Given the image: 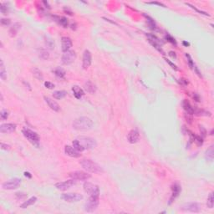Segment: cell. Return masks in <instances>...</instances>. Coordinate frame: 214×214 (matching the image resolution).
<instances>
[{"instance_id":"obj_1","label":"cell","mask_w":214,"mask_h":214,"mask_svg":"<svg viewBox=\"0 0 214 214\" xmlns=\"http://www.w3.org/2000/svg\"><path fill=\"white\" fill-rule=\"evenodd\" d=\"M93 121L90 118L86 116L79 117L73 122V128L77 131H89L93 127Z\"/></svg>"},{"instance_id":"obj_2","label":"cell","mask_w":214,"mask_h":214,"mask_svg":"<svg viewBox=\"0 0 214 214\" xmlns=\"http://www.w3.org/2000/svg\"><path fill=\"white\" fill-rule=\"evenodd\" d=\"M79 164L85 171H87L88 172L95 173V174H102L104 172L103 168L98 163L91 161V160L84 159V160L79 162Z\"/></svg>"},{"instance_id":"obj_3","label":"cell","mask_w":214,"mask_h":214,"mask_svg":"<svg viewBox=\"0 0 214 214\" xmlns=\"http://www.w3.org/2000/svg\"><path fill=\"white\" fill-rule=\"evenodd\" d=\"M22 133L24 136V137L29 141L33 146L37 147V148L39 147V141H40V139H39V135L36 132L31 131L30 129L27 128V127H24L22 130Z\"/></svg>"},{"instance_id":"obj_4","label":"cell","mask_w":214,"mask_h":214,"mask_svg":"<svg viewBox=\"0 0 214 214\" xmlns=\"http://www.w3.org/2000/svg\"><path fill=\"white\" fill-rule=\"evenodd\" d=\"M77 140H78L79 143L81 146L82 151L93 149L97 145L96 140L91 138V137H89V136H79Z\"/></svg>"},{"instance_id":"obj_5","label":"cell","mask_w":214,"mask_h":214,"mask_svg":"<svg viewBox=\"0 0 214 214\" xmlns=\"http://www.w3.org/2000/svg\"><path fill=\"white\" fill-rule=\"evenodd\" d=\"M99 197L100 195H91L90 198L85 204V211L87 213H93L95 212L99 205Z\"/></svg>"},{"instance_id":"obj_6","label":"cell","mask_w":214,"mask_h":214,"mask_svg":"<svg viewBox=\"0 0 214 214\" xmlns=\"http://www.w3.org/2000/svg\"><path fill=\"white\" fill-rule=\"evenodd\" d=\"M20 184H21V180L20 178L14 177V178H12L9 181L3 182L2 185V187L4 190H13V189L18 188Z\"/></svg>"},{"instance_id":"obj_7","label":"cell","mask_w":214,"mask_h":214,"mask_svg":"<svg viewBox=\"0 0 214 214\" xmlns=\"http://www.w3.org/2000/svg\"><path fill=\"white\" fill-rule=\"evenodd\" d=\"M69 176L72 179H75L77 181H86L91 177L90 174H89L85 172H83V171H75L72 172H69Z\"/></svg>"},{"instance_id":"obj_8","label":"cell","mask_w":214,"mask_h":214,"mask_svg":"<svg viewBox=\"0 0 214 214\" xmlns=\"http://www.w3.org/2000/svg\"><path fill=\"white\" fill-rule=\"evenodd\" d=\"M76 59V53L74 50H69L64 53L62 56V63L65 65H69L72 64Z\"/></svg>"},{"instance_id":"obj_9","label":"cell","mask_w":214,"mask_h":214,"mask_svg":"<svg viewBox=\"0 0 214 214\" xmlns=\"http://www.w3.org/2000/svg\"><path fill=\"white\" fill-rule=\"evenodd\" d=\"M61 198L68 203H77L83 199V196L79 193H64Z\"/></svg>"},{"instance_id":"obj_10","label":"cell","mask_w":214,"mask_h":214,"mask_svg":"<svg viewBox=\"0 0 214 214\" xmlns=\"http://www.w3.org/2000/svg\"><path fill=\"white\" fill-rule=\"evenodd\" d=\"M84 191L90 195H100V188L97 185H95L90 182H85L84 183Z\"/></svg>"},{"instance_id":"obj_11","label":"cell","mask_w":214,"mask_h":214,"mask_svg":"<svg viewBox=\"0 0 214 214\" xmlns=\"http://www.w3.org/2000/svg\"><path fill=\"white\" fill-rule=\"evenodd\" d=\"M75 184H76V180L71 178L70 180H68V181L56 183L55 187L58 190H60V191H66V190L69 189L70 187H72L73 186H75Z\"/></svg>"},{"instance_id":"obj_12","label":"cell","mask_w":214,"mask_h":214,"mask_svg":"<svg viewBox=\"0 0 214 214\" xmlns=\"http://www.w3.org/2000/svg\"><path fill=\"white\" fill-rule=\"evenodd\" d=\"M182 209L186 212L192 213H199L201 211V206L197 203H187L182 205Z\"/></svg>"},{"instance_id":"obj_13","label":"cell","mask_w":214,"mask_h":214,"mask_svg":"<svg viewBox=\"0 0 214 214\" xmlns=\"http://www.w3.org/2000/svg\"><path fill=\"white\" fill-rule=\"evenodd\" d=\"M172 196H171V198L169 200V203L168 204L171 205L174 201L176 200V198L179 196V194L181 193L182 192V187L181 186L179 185L178 183H174L173 185L172 186Z\"/></svg>"},{"instance_id":"obj_14","label":"cell","mask_w":214,"mask_h":214,"mask_svg":"<svg viewBox=\"0 0 214 214\" xmlns=\"http://www.w3.org/2000/svg\"><path fill=\"white\" fill-rule=\"evenodd\" d=\"M16 130V125L13 123H7V124H2L0 126V132L3 134H9L15 131Z\"/></svg>"},{"instance_id":"obj_15","label":"cell","mask_w":214,"mask_h":214,"mask_svg":"<svg viewBox=\"0 0 214 214\" xmlns=\"http://www.w3.org/2000/svg\"><path fill=\"white\" fill-rule=\"evenodd\" d=\"M92 62V57H91V53L90 52V50H85L84 54H83V68L85 69H88Z\"/></svg>"},{"instance_id":"obj_16","label":"cell","mask_w":214,"mask_h":214,"mask_svg":"<svg viewBox=\"0 0 214 214\" xmlns=\"http://www.w3.org/2000/svg\"><path fill=\"white\" fill-rule=\"evenodd\" d=\"M72 40L69 37H62L61 39V49L64 53L67 52L72 47Z\"/></svg>"},{"instance_id":"obj_17","label":"cell","mask_w":214,"mask_h":214,"mask_svg":"<svg viewBox=\"0 0 214 214\" xmlns=\"http://www.w3.org/2000/svg\"><path fill=\"white\" fill-rule=\"evenodd\" d=\"M139 137H140V135H139L138 131L137 130H131L127 136V140L131 144H135L138 141Z\"/></svg>"},{"instance_id":"obj_18","label":"cell","mask_w":214,"mask_h":214,"mask_svg":"<svg viewBox=\"0 0 214 214\" xmlns=\"http://www.w3.org/2000/svg\"><path fill=\"white\" fill-rule=\"evenodd\" d=\"M65 154L67 156H71V157L78 158V157L80 156L79 151H78L77 150H75L73 146H65Z\"/></svg>"},{"instance_id":"obj_19","label":"cell","mask_w":214,"mask_h":214,"mask_svg":"<svg viewBox=\"0 0 214 214\" xmlns=\"http://www.w3.org/2000/svg\"><path fill=\"white\" fill-rule=\"evenodd\" d=\"M44 100L48 104L49 107H50V109H52L54 111H56V112L59 111L60 106H59V105L56 101H55L54 100L50 99L49 97H47V96H44Z\"/></svg>"},{"instance_id":"obj_20","label":"cell","mask_w":214,"mask_h":214,"mask_svg":"<svg viewBox=\"0 0 214 214\" xmlns=\"http://www.w3.org/2000/svg\"><path fill=\"white\" fill-rule=\"evenodd\" d=\"M21 28V24H20V23H15V24H13L11 27H10L9 30V36L10 37H12V38H13V37H15L16 35H17V34H18V32H19V30Z\"/></svg>"},{"instance_id":"obj_21","label":"cell","mask_w":214,"mask_h":214,"mask_svg":"<svg viewBox=\"0 0 214 214\" xmlns=\"http://www.w3.org/2000/svg\"><path fill=\"white\" fill-rule=\"evenodd\" d=\"M182 107H183L184 110H185L186 113L187 115H194L195 110L193 109V107L192 106V105H191L187 100H184L182 101Z\"/></svg>"},{"instance_id":"obj_22","label":"cell","mask_w":214,"mask_h":214,"mask_svg":"<svg viewBox=\"0 0 214 214\" xmlns=\"http://www.w3.org/2000/svg\"><path fill=\"white\" fill-rule=\"evenodd\" d=\"M85 90L87 91L88 93H90V94L96 93V91L97 90L96 85L94 83H92L90 80H88L87 82L85 84Z\"/></svg>"},{"instance_id":"obj_23","label":"cell","mask_w":214,"mask_h":214,"mask_svg":"<svg viewBox=\"0 0 214 214\" xmlns=\"http://www.w3.org/2000/svg\"><path fill=\"white\" fill-rule=\"evenodd\" d=\"M72 91H73V93H74L75 97L76 98V99H78V100L79 99H80V98L85 95L84 90L79 87V86H78V85H74V86L72 87Z\"/></svg>"},{"instance_id":"obj_24","label":"cell","mask_w":214,"mask_h":214,"mask_svg":"<svg viewBox=\"0 0 214 214\" xmlns=\"http://www.w3.org/2000/svg\"><path fill=\"white\" fill-rule=\"evenodd\" d=\"M205 158L207 161L208 162H213L214 158V150H213V146H210L209 149L207 150L206 153H205Z\"/></svg>"},{"instance_id":"obj_25","label":"cell","mask_w":214,"mask_h":214,"mask_svg":"<svg viewBox=\"0 0 214 214\" xmlns=\"http://www.w3.org/2000/svg\"><path fill=\"white\" fill-rule=\"evenodd\" d=\"M36 201H37V197H30L29 199H28L27 201H25L23 204H21L20 207H21V208H24H24H27L29 206L34 204V203H36Z\"/></svg>"},{"instance_id":"obj_26","label":"cell","mask_w":214,"mask_h":214,"mask_svg":"<svg viewBox=\"0 0 214 214\" xmlns=\"http://www.w3.org/2000/svg\"><path fill=\"white\" fill-rule=\"evenodd\" d=\"M67 95V92L65 90H56L53 93V97L56 100H61L65 98Z\"/></svg>"},{"instance_id":"obj_27","label":"cell","mask_w":214,"mask_h":214,"mask_svg":"<svg viewBox=\"0 0 214 214\" xmlns=\"http://www.w3.org/2000/svg\"><path fill=\"white\" fill-rule=\"evenodd\" d=\"M55 18L57 19L56 21L58 22L61 26H63L64 28H67L68 27L69 20L67 18H65V17H58V16H55Z\"/></svg>"},{"instance_id":"obj_28","label":"cell","mask_w":214,"mask_h":214,"mask_svg":"<svg viewBox=\"0 0 214 214\" xmlns=\"http://www.w3.org/2000/svg\"><path fill=\"white\" fill-rule=\"evenodd\" d=\"M144 16L146 17V21H147V24H148L149 28H150L151 29H152V30H155V29H156V22L154 21V20H153L152 18H151L150 16L146 15V14H144Z\"/></svg>"},{"instance_id":"obj_29","label":"cell","mask_w":214,"mask_h":214,"mask_svg":"<svg viewBox=\"0 0 214 214\" xmlns=\"http://www.w3.org/2000/svg\"><path fill=\"white\" fill-rule=\"evenodd\" d=\"M32 74H33V75L35 77V78L37 79H39V80H43V75H42V72L39 70L38 68H33L32 69Z\"/></svg>"},{"instance_id":"obj_30","label":"cell","mask_w":214,"mask_h":214,"mask_svg":"<svg viewBox=\"0 0 214 214\" xmlns=\"http://www.w3.org/2000/svg\"><path fill=\"white\" fill-rule=\"evenodd\" d=\"M39 56L40 59H42L44 60H46V59H48L49 58V54L46 49H42L39 50Z\"/></svg>"},{"instance_id":"obj_31","label":"cell","mask_w":214,"mask_h":214,"mask_svg":"<svg viewBox=\"0 0 214 214\" xmlns=\"http://www.w3.org/2000/svg\"><path fill=\"white\" fill-rule=\"evenodd\" d=\"M1 71H0V78L3 80H6L7 79V74H6V70L4 69V65H3V62L1 59Z\"/></svg>"},{"instance_id":"obj_32","label":"cell","mask_w":214,"mask_h":214,"mask_svg":"<svg viewBox=\"0 0 214 214\" xmlns=\"http://www.w3.org/2000/svg\"><path fill=\"white\" fill-rule=\"evenodd\" d=\"M214 205V197H213V192H211L208 197H207V206L209 208H213Z\"/></svg>"},{"instance_id":"obj_33","label":"cell","mask_w":214,"mask_h":214,"mask_svg":"<svg viewBox=\"0 0 214 214\" xmlns=\"http://www.w3.org/2000/svg\"><path fill=\"white\" fill-rule=\"evenodd\" d=\"M0 11L3 14H8L9 11V4L4 3H1L0 5Z\"/></svg>"},{"instance_id":"obj_34","label":"cell","mask_w":214,"mask_h":214,"mask_svg":"<svg viewBox=\"0 0 214 214\" xmlns=\"http://www.w3.org/2000/svg\"><path fill=\"white\" fill-rule=\"evenodd\" d=\"M55 74L59 77V78H64L65 77V69L62 68H60V67H58L57 69H55Z\"/></svg>"},{"instance_id":"obj_35","label":"cell","mask_w":214,"mask_h":214,"mask_svg":"<svg viewBox=\"0 0 214 214\" xmlns=\"http://www.w3.org/2000/svg\"><path fill=\"white\" fill-rule=\"evenodd\" d=\"M194 114L197 116H210L211 113L209 111H207L204 110H197V111H194Z\"/></svg>"},{"instance_id":"obj_36","label":"cell","mask_w":214,"mask_h":214,"mask_svg":"<svg viewBox=\"0 0 214 214\" xmlns=\"http://www.w3.org/2000/svg\"><path fill=\"white\" fill-rule=\"evenodd\" d=\"M186 59H187V63H188L189 67L192 69H193L194 66L196 65L194 64V61L192 60V57H191V56H190V55H188V54H186Z\"/></svg>"},{"instance_id":"obj_37","label":"cell","mask_w":214,"mask_h":214,"mask_svg":"<svg viewBox=\"0 0 214 214\" xmlns=\"http://www.w3.org/2000/svg\"><path fill=\"white\" fill-rule=\"evenodd\" d=\"M15 197L19 200H24L27 197V193H25L24 192H18L15 193Z\"/></svg>"},{"instance_id":"obj_38","label":"cell","mask_w":214,"mask_h":214,"mask_svg":"<svg viewBox=\"0 0 214 214\" xmlns=\"http://www.w3.org/2000/svg\"><path fill=\"white\" fill-rule=\"evenodd\" d=\"M187 6H189V7H191L192 9H195L197 13H199L200 14H203V15H205V16H210V14L209 13H206V12H204V11H202V10H199L198 9H197L195 6H193V5H192V4H190V3H186Z\"/></svg>"},{"instance_id":"obj_39","label":"cell","mask_w":214,"mask_h":214,"mask_svg":"<svg viewBox=\"0 0 214 214\" xmlns=\"http://www.w3.org/2000/svg\"><path fill=\"white\" fill-rule=\"evenodd\" d=\"M45 44H46V45H47V46H48L50 49H53L54 48H55V43H54V41H53L51 39H49V37H47V38H46Z\"/></svg>"},{"instance_id":"obj_40","label":"cell","mask_w":214,"mask_h":214,"mask_svg":"<svg viewBox=\"0 0 214 214\" xmlns=\"http://www.w3.org/2000/svg\"><path fill=\"white\" fill-rule=\"evenodd\" d=\"M0 117H1V120H4L6 119H8L9 117V111H7L6 110H3L0 113Z\"/></svg>"},{"instance_id":"obj_41","label":"cell","mask_w":214,"mask_h":214,"mask_svg":"<svg viewBox=\"0 0 214 214\" xmlns=\"http://www.w3.org/2000/svg\"><path fill=\"white\" fill-rule=\"evenodd\" d=\"M165 39H166L168 42H170L171 44H174V45H176V42L175 39H174L172 36H171L170 34H166Z\"/></svg>"},{"instance_id":"obj_42","label":"cell","mask_w":214,"mask_h":214,"mask_svg":"<svg viewBox=\"0 0 214 214\" xmlns=\"http://www.w3.org/2000/svg\"><path fill=\"white\" fill-rule=\"evenodd\" d=\"M194 141L197 144V146H202L203 143V139L200 136H195Z\"/></svg>"},{"instance_id":"obj_43","label":"cell","mask_w":214,"mask_h":214,"mask_svg":"<svg viewBox=\"0 0 214 214\" xmlns=\"http://www.w3.org/2000/svg\"><path fill=\"white\" fill-rule=\"evenodd\" d=\"M146 3L147 4H155V5H158V6H161V7H163V8H166L165 4H163L162 3H160V2H156V1H152V2H146Z\"/></svg>"},{"instance_id":"obj_44","label":"cell","mask_w":214,"mask_h":214,"mask_svg":"<svg viewBox=\"0 0 214 214\" xmlns=\"http://www.w3.org/2000/svg\"><path fill=\"white\" fill-rule=\"evenodd\" d=\"M11 24V20L9 19H2L1 20V24L4 26H9Z\"/></svg>"},{"instance_id":"obj_45","label":"cell","mask_w":214,"mask_h":214,"mask_svg":"<svg viewBox=\"0 0 214 214\" xmlns=\"http://www.w3.org/2000/svg\"><path fill=\"white\" fill-rule=\"evenodd\" d=\"M44 86L46 88H48V89H54L55 88V85L53 83L49 82V81H45L44 82Z\"/></svg>"},{"instance_id":"obj_46","label":"cell","mask_w":214,"mask_h":214,"mask_svg":"<svg viewBox=\"0 0 214 214\" xmlns=\"http://www.w3.org/2000/svg\"><path fill=\"white\" fill-rule=\"evenodd\" d=\"M165 60L166 61V63H168L171 66H172V69H174L175 70H177V67H176V65L175 64H173L172 62H171L169 59H165Z\"/></svg>"},{"instance_id":"obj_47","label":"cell","mask_w":214,"mask_h":214,"mask_svg":"<svg viewBox=\"0 0 214 214\" xmlns=\"http://www.w3.org/2000/svg\"><path fill=\"white\" fill-rule=\"evenodd\" d=\"M1 149H2V150L9 151L10 149V146L9 145H7V144H4V143H1Z\"/></svg>"},{"instance_id":"obj_48","label":"cell","mask_w":214,"mask_h":214,"mask_svg":"<svg viewBox=\"0 0 214 214\" xmlns=\"http://www.w3.org/2000/svg\"><path fill=\"white\" fill-rule=\"evenodd\" d=\"M200 131H201V134L203 135V136H206L207 131H206V130L203 128V127H200Z\"/></svg>"},{"instance_id":"obj_49","label":"cell","mask_w":214,"mask_h":214,"mask_svg":"<svg viewBox=\"0 0 214 214\" xmlns=\"http://www.w3.org/2000/svg\"><path fill=\"white\" fill-rule=\"evenodd\" d=\"M169 55H170L172 58L176 59V55L175 52H173V51H170V52H169Z\"/></svg>"},{"instance_id":"obj_50","label":"cell","mask_w":214,"mask_h":214,"mask_svg":"<svg viewBox=\"0 0 214 214\" xmlns=\"http://www.w3.org/2000/svg\"><path fill=\"white\" fill-rule=\"evenodd\" d=\"M24 176H25L26 177H28V178H29V179H30V178H32V175H31V173L29 172H24Z\"/></svg>"},{"instance_id":"obj_51","label":"cell","mask_w":214,"mask_h":214,"mask_svg":"<svg viewBox=\"0 0 214 214\" xmlns=\"http://www.w3.org/2000/svg\"><path fill=\"white\" fill-rule=\"evenodd\" d=\"M180 80H181V81H180V83H182L183 85H186L188 84V82H187L186 79H181Z\"/></svg>"},{"instance_id":"obj_52","label":"cell","mask_w":214,"mask_h":214,"mask_svg":"<svg viewBox=\"0 0 214 214\" xmlns=\"http://www.w3.org/2000/svg\"><path fill=\"white\" fill-rule=\"evenodd\" d=\"M193 98H194L195 100H196V101H197V102L201 101V100H200V97H199V96H198L197 94H194V96H193Z\"/></svg>"},{"instance_id":"obj_53","label":"cell","mask_w":214,"mask_h":214,"mask_svg":"<svg viewBox=\"0 0 214 214\" xmlns=\"http://www.w3.org/2000/svg\"><path fill=\"white\" fill-rule=\"evenodd\" d=\"M64 10H65V12L68 13V14H69V15H72V14H73V13H72V12H71L70 10L68 8H67V9H66V8H65V9H64Z\"/></svg>"},{"instance_id":"obj_54","label":"cell","mask_w":214,"mask_h":214,"mask_svg":"<svg viewBox=\"0 0 214 214\" xmlns=\"http://www.w3.org/2000/svg\"><path fill=\"white\" fill-rule=\"evenodd\" d=\"M43 3H44V4L45 5V8H48L49 9H50V6L49 5V3H48V2H46V1H44V2H43Z\"/></svg>"},{"instance_id":"obj_55","label":"cell","mask_w":214,"mask_h":214,"mask_svg":"<svg viewBox=\"0 0 214 214\" xmlns=\"http://www.w3.org/2000/svg\"><path fill=\"white\" fill-rule=\"evenodd\" d=\"M182 44H183V45H184V46H186V47L190 45V44H189L188 42H186V41H183V42H182Z\"/></svg>"}]
</instances>
